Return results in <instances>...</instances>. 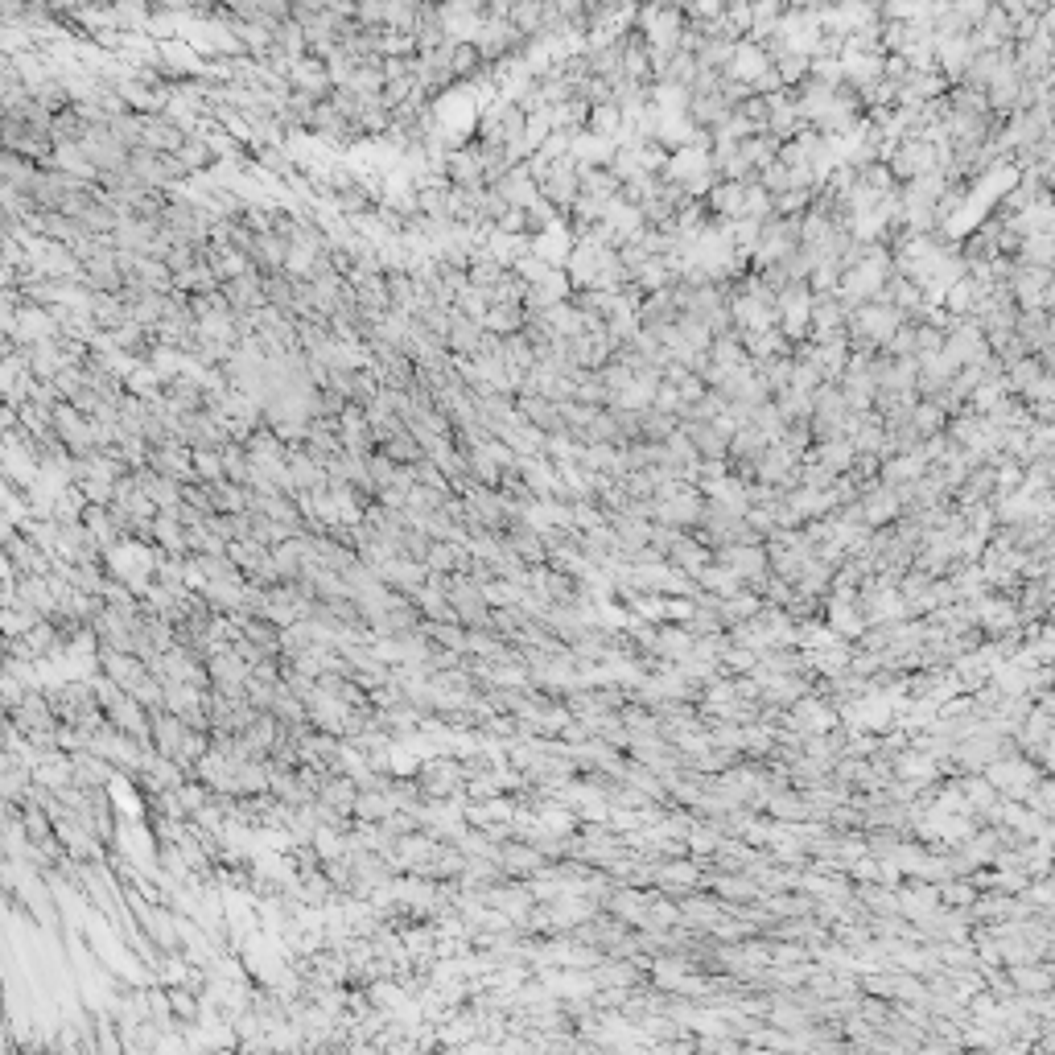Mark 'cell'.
I'll return each mask as SVG.
<instances>
[{"instance_id": "1", "label": "cell", "mask_w": 1055, "mask_h": 1055, "mask_svg": "<svg viewBox=\"0 0 1055 1055\" xmlns=\"http://www.w3.org/2000/svg\"><path fill=\"white\" fill-rule=\"evenodd\" d=\"M577 194H582V165H577L573 157L553 161V165H549V174L540 178V198H544V202H553V207H557L561 215H569V211H573V202H577Z\"/></svg>"}, {"instance_id": "2", "label": "cell", "mask_w": 1055, "mask_h": 1055, "mask_svg": "<svg viewBox=\"0 0 1055 1055\" xmlns=\"http://www.w3.org/2000/svg\"><path fill=\"white\" fill-rule=\"evenodd\" d=\"M441 174L450 178V186H466V190H483L487 186V169H483V153H479V141H470L462 149H450L441 157Z\"/></svg>"}, {"instance_id": "3", "label": "cell", "mask_w": 1055, "mask_h": 1055, "mask_svg": "<svg viewBox=\"0 0 1055 1055\" xmlns=\"http://www.w3.org/2000/svg\"><path fill=\"white\" fill-rule=\"evenodd\" d=\"M83 281L95 289V293H120L128 285V272L120 268V256L116 248H99L83 260Z\"/></svg>"}, {"instance_id": "4", "label": "cell", "mask_w": 1055, "mask_h": 1055, "mask_svg": "<svg viewBox=\"0 0 1055 1055\" xmlns=\"http://www.w3.org/2000/svg\"><path fill=\"white\" fill-rule=\"evenodd\" d=\"M985 779H990V784H994L998 792L1014 796V800H1023V796L1035 792V771H1031L1023 759H1002V763H994Z\"/></svg>"}, {"instance_id": "5", "label": "cell", "mask_w": 1055, "mask_h": 1055, "mask_svg": "<svg viewBox=\"0 0 1055 1055\" xmlns=\"http://www.w3.org/2000/svg\"><path fill=\"white\" fill-rule=\"evenodd\" d=\"M705 211L713 215V219H742V211H746V182H734V178H722L718 186H713L709 194H705Z\"/></svg>"}, {"instance_id": "6", "label": "cell", "mask_w": 1055, "mask_h": 1055, "mask_svg": "<svg viewBox=\"0 0 1055 1055\" xmlns=\"http://www.w3.org/2000/svg\"><path fill=\"white\" fill-rule=\"evenodd\" d=\"M771 66V54H767V46H759V42H738L734 46V62H730V79H738V83H755L763 71Z\"/></svg>"}, {"instance_id": "7", "label": "cell", "mask_w": 1055, "mask_h": 1055, "mask_svg": "<svg viewBox=\"0 0 1055 1055\" xmlns=\"http://www.w3.org/2000/svg\"><path fill=\"white\" fill-rule=\"evenodd\" d=\"M165 400H169V408H174L178 417H186V413H198V408H207V388H202V380H194V376H174L165 384Z\"/></svg>"}, {"instance_id": "8", "label": "cell", "mask_w": 1055, "mask_h": 1055, "mask_svg": "<svg viewBox=\"0 0 1055 1055\" xmlns=\"http://www.w3.org/2000/svg\"><path fill=\"white\" fill-rule=\"evenodd\" d=\"M376 450H380V454H388V458H392V462H400V466H417L421 458H429V454H425V446L417 441V433L408 429V425H400L392 437H384Z\"/></svg>"}, {"instance_id": "9", "label": "cell", "mask_w": 1055, "mask_h": 1055, "mask_svg": "<svg viewBox=\"0 0 1055 1055\" xmlns=\"http://www.w3.org/2000/svg\"><path fill=\"white\" fill-rule=\"evenodd\" d=\"M483 326H487L491 334H499V338H507V334H520V330L528 326V310H524V301H499V305H491V310H487V318H483Z\"/></svg>"}, {"instance_id": "10", "label": "cell", "mask_w": 1055, "mask_h": 1055, "mask_svg": "<svg viewBox=\"0 0 1055 1055\" xmlns=\"http://www.w3.org/2000/svg\"><path fill=\"white\" fill-rule=\"evenodd\" d=\"M190 174H211V169L219 165V157H215V149H211V141L202 132H186V141H182V149L174 153Z\"/></svg>"}, {"instance_id": "11", "label": "cell", "mask_w": 1055, "mask_h": 1055, "mask_svg": "<svg viewBox=\"0 0 1055 1055\" xmlns=\"http://www.w3.org/2000/svg\"><path fill=\"white\" fill-rule=\"evenodd\" d=\"M392 812H400V808H396V800H392L388 788H363L359 800H355V821H367V825L388 821Z\"/></svg>"}, {"instance_id": "12", "label": "cell", "mask_w": 1055, "mask_h": 1055, "mask_svg": "<svg viewBox=\"0 0 1055 1055\" xmlns=\"http://www.w3.org/2000/svg\"><path fill=\"white\" fill-rule=\"evenodd\" d=\"M38 169H42L38 161H29V157L5 149V161H0V178H5V186H13V190H29L33 178H38Z\"/></svg>"}, {"instance_id": "13", "label": "cell", "mask_w": 1055, "mask_h": 1055, "mask_svg": "<svg viewBox=\"0 0 1055 1055\" xmlns=\"http://www.w3.org/2000/svg\"><path fill=\"white\" fill-rule=\"evenodd\" d=\"M87 128H91V120H83V112L71 104L66 112H58V116H54V124H50V136H54V145H79L83 136H87Z\"/></svg>"}, {"instance_id": "14", "label": "cell", "mask_w": 1055, "mask_h": 1055, "mask_svg": "<svg viewBox=\"0 0 1055 1055\" xmlns=\"http://www.w3.org/2000/svg\"><path fill=\"white\" fill-rule=\"evenodd\" d=\"M223 281L215 277V268L207 264V260H198L194 268H186V272H178L174 277V289L178 293H207V289H219Z\"/></svg>"}, {"instance_id": "15", "label": "cell", "mask_w": 1055, "mask_h": 1055, "mask_svg": "<svg viewBox=\"0 0 1055 1055\" xmlns=\"http://www.w3.org/2000/svg\"><path fill=\"white\" fill-rule=\"evenodd\" d=\"M544 5H549V0H516V5H512V25L524 33V38H536V33H540Z\"/></svg>"}, {"instance_id": "16", "label": "cell", "mask_w": 1055, "mask_h": 1055, "mask_svg": "<svg viewBox=\"0 0 1055 1055\" xmlns=\"http://www.w3.org/2000/svg\"><path fill=\"white\" fill-rule=\"evenodd\" d=\"M973 619H981L990 631H1006V627H1014V606H1006L998 598H985L973 606Z\"/></svg>"}, {"instance_id": "17", "label": "cell", "mask_w": 1055, "mask_h": 1055, "mask_svg": "<svg viewBox=\"0 0 1055 1055\" xmlns=\"http://www.w3.org/2000/svg\"><path fill=\"white\" fill-rule=\"evenodd\" d=\"M936 903H940V891H936V887H911V891H903V895H899V907H903V911H911L915 920H924V915H932V911H936Z\"/></svg>"}, {"instance_id": "18", "label": "cell", "mask_w": 1055, "mask_h": 1055, "mask_svg": "<svg viewBox=\"0 0 1055 1055\" xmlns=\"http://www.w3.org/2000/svg\"><path fill=\"white\" fill-rule=\"evenodd\" d=\"M194 479H202V483H223L227 479L223 450H194Z\"/></svg>"}, {"instance_id": "19", "label": "cell", "mask_w": 1055, "mask_h": 1055, "mask_svg": "<svg viewBox=\"0 0 1055 1055\" xmlns=\"http://www.w3.org/2000/svg\"><path fill=\"white\" fill-rule=\"evenodd\" d=\"M932 0H882V17L887 21H924Z\"/></svg>"}, {"instance_id": "20", "label": "cell", "mask_w": 1055, "mask_h": 1055, "mask_svg": "<svg viewBox=\"0 0 1055 1055\" xmlns=\"http://www.w3.org/2000/svg\"><path fill=\"white\" fill-rule=\"evenodd\" d=\"M1031 404H1035V413H1043V417H1055V376H1039L1027 392H1023Z\"/></svg>"}, {"instance_id": "21", "label": "cell", "mask_w": 1055, "mask_h": 1055, "mask_svg": "<svg viewBox=\"0 0 1055 1055\" xmlns=\"http://www.w3.org/2000/svg\"><path fill=\"white\" fill-rule=\"evenodd\" d=\"M961 788H965V800L973 808H990L994 804V784H990V779H965Z\"/></svg>"}, {"instance_id": "22", "label": "cell", "mask_w": 1055, "mask_h": 1055, "mask_svg": "<svg viewBox=\"0 0 1055 1055\" xmlns=\"http://www.w3.org/2000/svg\"><path fill=\"white\" fill-rule=\"evenodd\" d=\"M952 9H957V13H961L969 25H977L985 13L994 9V0H952Z\"/></svg>"}, {"instance_id": "23", "label": "cell", "mask_w": 1055, "mask_h": 1055, "mask_svg": "<svg viewBox=\"0 0 1055 1055\" xmlns=\"http://www.w3.org/2000/svg\"><path fill=\"white\" fill-rule=\"evenodd\" d=\"M1031 800H1035L1039 812H1055V788H1035Z\"/></svg>"}, {"instance_id": "24", "label": "cell", "mask_w": 1055, "mask_h": 1055, "mask_svg": "<svg viewBox=\"0 0 1055 1055\" xmlns=\"http://www.w3.org/2000/svg\"><path fill=\"white\" fill-rule=\"evenodd\" d=\"M153 9H169V13H190L194 0H153Z\"/></svg>"}, {"instance_id": "25", "label": "cell", "mask_w": 1055, "mask_h": 1055, "mask_svg": "<svg viewBox=\"0 0 1055 1055\" xmlns=\"http://www.w3.org/2000/svg\"><path fill=\"white\" fill-rule=\"evenodd\" d=\"M1014 981H1018V985H1035V990H1043V985H1047V977H1043V973H1023V969L1014 973Z\"/></svg>"}, {"instance_id": "26", "label": "cell", "mask_w": 1055, "mask_h": 1055, "mask_svg": "<svg viewBox=\"0 0 1055 1055\" xmlns=\"http://www.w3.org/2000/svg\"><path fill=\"white\" fill-rule=\"evenodd\" d=\"M998 483H1002V487H1018V483H1023V474H1018V466H1006V470L998 474Z\"/></svg>"}, {"instance_id": "27", "label": "cell", "mask_w": 1055, "mask_h": 1055, "mask_svg": "<svg viewBox=\"0 0 1055 1055\" xmlns=\"http://www.w3.org/2000/svg\"><path fill=\"white\" fill-rule=\"evenodd\" d=\"M1051 5H1055V0H1027V9H1031V13H1039V17H1043Z\"/></svg>"}, {"instance_id": "28", "label": "cell", "mask_w": 1055, "mask_h": 1055, "mask_svg": "<svg viewBox=\"0 0 1055 1055\" xmlns=\"http://www.w3.org/2000/svg\"><path fill=\"white\" fill-rule=\"evenodd\" d=\"M433 5H441V9H454V5H466V0H433Z\"/></svg>"}]
</instances>
